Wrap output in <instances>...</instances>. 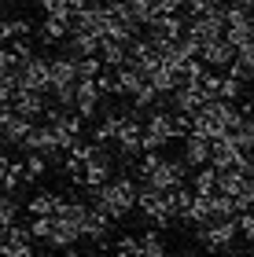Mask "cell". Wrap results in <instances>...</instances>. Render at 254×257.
I'll return each instance as SVG.
<instances>
[{"instance_id": "4", "label": "cell", "mask_w": 254, "mask_h": 257, "mask_svg": "<svg viewBox=\"0 0 254 257\" xmlns=\"http://www.w3.org/2000/svg\"><path fill=\"white\" fill-rule=\"evenodd\" d=\"M19 81H22V88H30V92H44V96H52V59H44V55H30V59H22Z\"/></svg>"}, {"instance_id": "27", "label": "cell", "mask_w": 254, "mask_h": 257, "mask_svg": "<svg viewBox=\"0 0 254 257\" xmlns=\"http://www.w3.org/2000/svg\"><path fill=\"white\" fill-rule=\"evenodd\" d=\"M30 231H33V239L48 242L52 231H55V217H33V220H30Z\"/></svg>"}, {"instance_id": "29", "label": "cell", "mask_w": 254, "mask_h": 257, "mask_svg": "<svg viewBox=\"0 0 254 257\" xmlns=\"http://www.w3.org/2000/svg\"><path fill=\"white\" fill-rule=\"evenodd\" d=\"M0 257H37L30 242H4L0 246Z\"/></svg>"}, {"instance_id": "13", "label": "cell", "mask_w": 254, "mask_h": 257, "mask_svg": "<svg viewBox=\"0 0 254 257\" xmlns=\"http://www.w3.org/2000/svg\"><path fill=\"white\" fill-rule=\"evenodd\" d=\"M100 44H103V37H96V33L70 30V37L63 41V52L74 55V59H89V55H100Z\"/></svg>"}, {"instance_id": "1", "label": "cell", "mask_w": 254, "mask_h": 257, "mask_svg": "<svg viewBox=\"0 0 254 257\" xmlns=\"http://www.w3.org/2000/svg\"><path fill=\"white\" fill-rule=\"evenodd\" d=\"M92 206L103 209L111 220H125L136 209V195H140V180L136 177H111L100 188H89Z\"/></svg>"}, {"instance_id": "16", "label": "cell", "mask_w": 254, "mask_h": 257, "mask_svg": "<svg viewBox=\"0 0 254 257\" xmlns=\"http://www.w3.org/2000/svg\"><path fill=\"white\" fill-rule=\"evenodd\" d=\"M170 99H173V110H181V114H199L206 103H210V96H206L199 85H181Z\"/></svg>"}, {"instance_id": "9", "label": "cell", "mask_w": 254, "mask_h": 257, "mask_svg": "<svg viewBox=\"0 0 254 257\" xmlns=\"http://www.w3.org/2000/svg\"><path fill=\"white\" fill-rule=\"evenodd\" d=\"M181 158L188 162L192 169H203V166H210V158H214V140H206L199 133H188L181 140Z\"/></svg>"}, {"instance_id": "31", "label": "cell", "mask_w": 254, "mask_h": 257, "mask_svg": "<svg viewBox=\"0 0 254 257\" xmlns=\"http://www.w3.org/2000/svg\"><path fill=\"white\" fill-rule=\"evenodd\" d=\"M217 8H225V0H188V15H206Z\"/></svg>"}, {"instance_id": "12", "label": "cell", "mask_w": 254, "mask_h": 257, "mask_svg": "<svg viewBox=\"0 0 254 257\" xmlns=\"http://www.w3.org/2000/svg\"><path fill=\"white\" fill-rule=\"evenodd\" d=\"M4 107L19 110L22 118H30V121H37V118H44V110H48V99H44V92H30V88H19L15 96H11V103H4Z\"/></svg>"}, {"instance_id": "8", "label": "cell", "mask_w": 254, "mask_h": 257, "mask_svg": "<svg viewBox=\"0 0 254 257\" xmlns=\"http://www.w3.org/2000/svg\"><path fill=\"white\" fill-rule=\"evenodd\" d=\"M114 177V158H111V147L107 144H96L92 158H85V188H100Z\"/></svg>"}, {"instance_id": "17", "label": "cell", "mask_w": 254, "mask_h": 257, "mask_svg": "<svg viewBox=\"0 0 254 257\" xmlns=\"http://www.w3.org/2000/svg\"><path fill=\"white\" fill-rule=\"evenodd\" d=\"M114 74H118V96H125V99H133L136 92L147 85V74H144L136 63H125V66L114 70Z\"/></svg>"}, {"instance_id": "6", "label": "cell", "mask_w": 254, "mask_h": 257, "mask_svg": "<svg viewBox=\"0 0 254 257\" xmlns=\"http://www.w3.org/2000/svg\"><path fill=\"white\" fill-rule=\"evenodd\" d=\"M188 169H192V166H188L184 158H162L151 173H147L144 184H151V188H158V191H173V188H181V184H184Z\"/></svg>"}, {"instance_id": "10", "label": "cell", "mask_w": 254, "mask_h": 257, "mask_svg": "<svg viewBox=\"0 0 254 257\" xmlns=\"http://www.w3.org/2000/svg\"><path fill=\"white\" fill-rule=\"evenodd\" d=\"M30 128H33L30 118H22L19 110L4 107V114H0V133H4V144L8 147H22V144H26V136H30Z\"/></svg>"}, {"instance_id": "15", "label": "cell", "mask_w": 254, "mask_h": 257, "mask_svg": "<svg viewBox=\"0 0 254 257\" xmlns=\"http://www.w3.org/2000/svg\"><path fill=\"white\" fill-rule=\"evenodd\" d=\"M70 22H74V15H44V22L37 26V41L41 44H63L70 37Z\"/></svg>"}, {"instance_id": "33", "label": "cell", "mask_w": 254, "mask_h": 257, "mask_svg": "<svg viewBox=\"0 0 254 257\" xmlns=\"http://www.w3.org/2000/svg\"><path fill=\"white\" fill-rule=\"evenodd\" d=\"M228 4H243V8H254V0H225V8Z\"/></svg>"}, {"instance_id": "30", "label": "cell", "mask_w": 254, "mask_h": 257, "mask_svg": "<svg viewBox=\"0 0 254 257\" xmlns=\"http://www.w3.org/2000/svg\"><path fill=\"white\" fill-rule=\"evenodd\" d=\"M41 11L44 15H74L70 0H41Z\"/></svg>"}, {"instance_id": "21", "label": "cell", "mask_w": 254, "mask_h": 257, "mask_svg": "<svg viewBox=\"0 0 254 257\" xmlns=\"http://www.w3.org/2000/svg\"><path fill=\"white\" fill-rule=\"evenodd\" d=\"M55 198L59 195H52V191H33L30 202H26L30 217H55Z\"/></svg>"}, {"instance_id": "20", "label": "cell", "mask_w": 254, "mask_h": 257, "mask_svg": "<svg viewBox=\"0 0 254 257\" xmlns=\"http://www.w3.org/2000/svg\"><path fill=\"white\" fill-rule=\"evenodd\" d=\"M217 184H221V169L217 166H203L199 173H195L192 188H195V195H217Z\"/></svg>"}, {"instance_id": "23", "label": "cell", "mask_w": 254, "mask_h": 257, "mask_svg": "<svg viewBox=\"0 0 254 257\" xmlns=\"http://www.w3.org/2000/svg\"><path fill=\"white\" fill-rule=\"evenodd\" d=\"M19 198L15 195H4V202H0V228H11V224H19Z\"/></svg>"}, {"instance_id": "24", "label": "cell", "mask_w": 254, "mask_h": 257, "mask_svg": "<svg viewBox=\"0 0 254 257\" xmlns=\"http://www.w3.org/2000/svg\"><path fill=\"white\" fill-rule=\"evenodd\" d=\"M221 85H225V77L217 74L214 66H210V70H206V74L199 77V88H203V92H206L210 99H217V96H221Z\"/></svg>"}, {"instance_id": "32", "label": "cell", "mask_w": 254, "mask_h": 257, "mask_svg": "<svg viewBox=\"0 0 254 257\" xmlns=\"http://www.w3.org/2000/svg\"><path fill=\"white\" fill-rule=\"evenodd\" d=\"M239 92H243V81H239V77H232V74H228L225 77V85H221V99H239Z\"/></svg>"}, {"instance_id": "5", "label": "cell", "mask_w": 254, "mask_h": 257, "mask_svg": "<svg viewBox=\"0 0 254 257\" xmlns=\"http://www.w3.org/2000/svg\"><path fill=\"white\" fill-rule=\"evenodd\" d=\"M22 151L26 155H44V158H66V151H63V144H59V133L44 121V125H33L30 128V136H26V144H22Z\"/></svg>"}, {"instance_id": "14", "label": "cell", "mask_w": 254, "mask_h": 257, "mask_svg": "<svg viewBox=\"0 0 254 257\" xmlns=\"http://www.w3.org/2000/svg\"><path fill=\"white\" fill-rule=\"evenodd\" d=\"M77 114H81L85 121H92L96 114H103V88L96 85V81H81L77 85Z\"/></svg>"}, {"instance_id": "7", "label": "cell", "mask_w": 254, "mask_h": 257, "mask_svg": "<svg viewBox=\"0 0 254 257\" xmlns=\"http://www.w3.org/2000/svg\"><path fill=\"white\" fill-rule=\"evenodd\" d=\"M188 33H192L199 44H210V41H217V37H225V33H228L225 8L206 11V15H192V19H188Z\"/></svg>"}, {"instance_id": "11", "label": "cell", "mask_w": 254, "mask_h": 257, "mask_svg": "<svg viewBox=\"0 0 254 257\" xmlns=\"http://www.w3.org/2000/svg\"><path fill=\"white\" fill-rule=\"evenodd\" d=\"M236 55H239V48L228 37H217V41H210V44H203V52H199V59L206 63V66H214V70H228L236 63Z\"/></svg>"}, {"instance_id": "19", "label": "cell", "mask_w": 254, "mask_h": 257, "mask_svg": "<svg viewBox=\"0 0 254 257\" xmlns=\"http://www.w3.org/2000/svg\"><path fill=\"white\" fill-rule=\"evenodd\" d=\"M100 59L107 63L111 70L125 66V63H129V44H125V41H114V37H103V44H100Z\"/></svg>"}, {"instance_id": "18", "label": "cell", "mask_w": 254, "mask_h": 257, "mask_svg": "<svg viewBox=\"0 0 254 257\" xmlns=\"http://www.w3.org/2000/svg\"><path fill=\"white\" fill-rule=\"evenodd\" d=\"M77 239H85L81 228L70 224V220H63V217H55V231H52V239H48V246H55V250H70Z\"/></svg>"}, {"instance_id": "2", "label": "cell", "mask_w": 254, "mask_h": 257, "mask_svg": "<svg viewBox=\"0 0 254 257\" xmlns=\"http://www.w3.org/2000/svg\"><path fill=\"white\" fill-rule=\"evenodd\" d=\"M239 217H225V220H210V224H203V228H195V239L203 242V250H232V242L239 235Z\"/></svg>"}, {"instance_id": "26", "label": "cell", "mask_w": 254, "mask_h": 257, "mask_svg": "<svg viewBox=\"0 0 254 257\" xmlns=\"http://www.w3.org/2000/svg\"><path fill=\"white\" fill-rule=\"evenodd\" d=\"M77 66H81V81H96L103 70H107V63L100 59V55H89V59H77Z\"/></svg>"}, {"instance_id": "25", "label": "cell", "mask_w": 254, "mask_h": 257, "mask_svg": "<svg viewBox=\"0 0 254 257\" xmlns=\"http://www.w3.org/2000/svg\"><path fill=\"white\" fill-rule=\"evenodd\" d=\"M44 173H48V158H44V155H26V180L37 184Z\"/></svg>"}, {"instance_id": "34", "label": "cell", "mask_w": 254, "mask_h": 257, "mask_svg": "<svg viewBox=\"0 0 254 257\" xmlns=\"http://www.w3.org/2000/svg\"><path fill=\"white\" fill-rule=\"evenodd\" d=\"M243 110H247V118H254V99H250V103H243Z\"/></svg>"}, {"instance_id": "3", "label": "cell", "mask_w": 254, "mask_h": 257, "mask_svg": "<svg viewBox=\"0 0 254 257\" xmlns=\"http://www.w3.org/2000/svg\"><path fill=\"white\" fill-rule=\"evenodd\" d=\"M177 140V125H173L170 110H151L144 118V151H162L166 144Z\"/></svg>"}, {"instance_id": "22", "label": "cell", "mask_w": 254, "mask_h": 257, "mask_svg": "<svg viewBox=\"0 0 254 257\" xmlns=\"http://www.w3.org/2000/svg\"><path fill=\"white\" fill-rule=\"evenodd\" d=\"M30 33H33V22H30V19H4V26H0L4 44L19 41V37H30Z\"/></svg>"}, {"instance_id": "28", "label": "cell", "mask_w": 254, "mask_h": 257, "mask_svg": "<svg viewBox=\"0 0 254 257\" xmlns=\"http://www.w3.org/2000/svg\"><path fill=\"white\" fill-rule=\"evenodd\" d=\"M114 257H140V239H136V235L114 239Z\"/></svg>"}]
</instances>
